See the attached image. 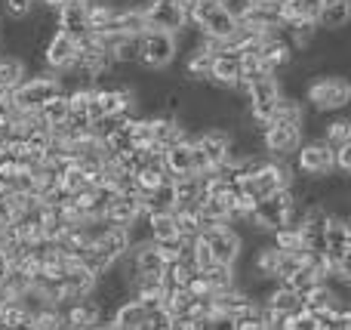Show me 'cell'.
<instances>
[{"label":"cell","mask_w":351,"mask_h":330,"mask_svg":"<svg viewBox=\"0 0 351 330\" xmlns=\"http://www.w3.org/2000/svg\"><path fill=\"white\" fill-rule=\"evenodd\" d=\"M0 330H3V327H0Z\"/></svg>","instance_id":"b9f144b4"},{"label":"cell","mask_w":351,"mask_h":330,"mask_svg":"<svg viewBox=\"0 0 351 330\" xmlns=\"http://www.w3.org/2000/svg\"><path fill=\"white\" fill-rule=\"evenodd\" d=\"M40 53H43V65H47V71L65 74L68 68L74 65V56H77V40H71V37L62 34V31H56V34L43 43Z\"/></svg>","instance_id":"30bf717a"},{"label":"cell","mask_w":351,"mask_h":330,"mask_svg":"<svg viewBox=\"0 0 351 330\" xmlns=\"http://www.w3.org/2000/svg\"><path fill=\"white\" fill-rule=\"evenodd\" d=\"M271 247L280 253H302L305 244H302L299 226H284V228H278V232H271Z\"/></svg>","instance_id":"4dcf8cb0"},{"label":"cell","mask_w":351,"mask_h":330,"mask_svg":"<svg viewBox=\"0 0 351 330\" xmlns=\"http://www.w3.org/2000/svg\"><path fill=\"white\" fill-rule=\"evenodd\" d=\"M200 238L206 241L216 266H237V259H241V253H243V238L234 226L206 228V232H200Z\"/></svg>","instance_id":"9c48e42d"},{"label":"cell","mask_w":351,"mask_h":330,"mask_svg":"<svg viewBox=\"0 0 351 330\" xmlns=\"http://www.w3.org/2000/svg\"><path fill=\"white\" fill-rule=\"evenodd\" d=\"M62 287H65L68 303L74 300H86V296L96 294V278L80 266V259H68L65 272H62Z\"/></svg>","instance_id":"4fadbf2b"},{"label":"cell","mask_w":351,"mask_h":330,"mask_svg":"<svg viewBox=\"0 0 351 330\" xmlns=\"http://www.w3.org/2000/svg\"><path fill=\"white\" fill-rule=\"evenodd\" d=\"M170 182H173L176 207H197V201H200V179L197 176H182V179H170Z\"/></svg>","instance_id":"f546056e"},{"label":"cell","mask_w":351,"mask_h":330,"mask_svg":"<svg viewBox=\"0 0 351 330\" xmlns=\"http://www.w3.org/2000/svg\"><path fill=\"white\" fill-rule=\"evenodd\" d=\"M142 222H145L148 241H154V244H167V241L179 238V235H176V222H173L170 210H154V213H148Z\"/></svg>","instance_id":"44dd1931"},{"label":"cell","mask_w":351,"mask_h":330,"mask_svg":"<svg viewBox=\"0 0 351 330\" xmlns=\"http://www.w3.org/2000/svg\"><path fill=\"white\" fill-rule=\"evenodd\" d=\"M351 99V84L342 74H315L305 84V102L311 105V111L317 115H330V111H342Z\"/></svg>","instance_id":"6da1fadb"},{"label":"cell","mask_w":351,"mask_h":330,"mask_svg":"<svg viewBox=\"0 0 351 330\" xmlns=\"http://www.w3.org/2000/svg\"><path fill=\"white\" fill-rule=\"evenodd\" d=\"M321 0H280V22L296 25V22H315Z\"/></svg>","instance_id":"7402d4cb"},{"label":"cell","mask_w":351,"mask_h":330,"mask_svg":"<svg viewBox=\"0 0 351 330\" xmlns=\"http://www.w3.org/2000/svg\"><path fill=\"white\" fill-rule=\"evenodd\" d=\"M133 182H136L139 198H142V195H154L164 182H170V176H167V170L160 164H145L142 170L133 173Z\"/></svg>","instance_id":"484cf974"},{"label":"cell","mask_w":351,"mask_h":330,"mask_svg":"<svg viewBox=\"0 0 351 330\" xmlns=\"http://www.w3.org/2000/svg\"><path fill=\"white\" fill-rule=\"evenodd\" d=\"M34 0H0V16H6L10 22H28L34 16Z\"/></svg>","instance_id":"836d02e7"},{"label":"cell","mask_w":351,"mask_h":330,"mask_svg":"<svg viewBox=\"0 0 351 330\" xmlns=\"http://www.w3.org/2000/svg\"><path fill=\"white\" fill-rule=\"evenodd\" d=\"M317 139H324L330 148L351 145V121H348V117H333V121L324 127V133L317 136Z\"/></svg>","instance_id":"1f68e13d"},{"label":"cell","mask_w":351,"mask_h":330,"mask_svg":"<svg viewBox=\"0 0 351 330\" xmlns=\"http://www.w3.org/2000/svg\"><path fill=\"white\" fill-rule=\"evenodd\" d=\"M256 59H259V65L265 68V74L278 78V71H284V68L293 65V49H290V43L284 40V34H271L259 43Z\"/></svg>","instance_id":"8fae6325"},{"label":"cell","mask_w":351,"mask_h":330,"mask_svg":"<svg viewBox=\"0 0 351 330\" xmlns=\"http://www.w3.org/2000/svg\"><path fill=\"white\" fill-rule=\"evenodd\" d=\"M62 90H65V84H62L59 74H53V71L31 74V78H25L22 84L12 90L10 105L19 111H37L47 99H53L56 93H62Z\"/></svg>","instance_id":"7a4b0ae2"},{"label":"cell","mask_w":351,"mask_h":330,"mask_svg":"<svg viewBox=\"0 0 351 330\" xmlns=\"http://www.w3.org/2000/svg\"><path fill=\"white\" fill-rule=\"evenodd\" d=\"M142 220L139 210V198H127V195H114L105 207V222L117 228H133Z\"/></svg>","instance_id":"2e32d148"},{"label":"cell","mask_w":351,"mask_h":330,"mask_svg":"<svg viewBox=\"0 0 351 330\" xmlns=\"http://www.w3.org/2000/svg\"><path fill=\"white\" fill-rule=\"evenodd\" d=\"M293 170L299 176H308V179H324L330 173H336L333 167V148L327 145L324 139H311V142H302L293 154Z\"/></svg>","instance_id":"8992f818"},{"label":"cell","mask_w":351,"mask_h":330,"mask_svg":"<svg viewBox=\"0 0 351 330\" xmlns=\"http://www.w3.org/2000/svg\"><path fill=\"white\" fill-rule=\"evenodd\" d=\"M145 309H142L139 300H133V296H127L123 303H117L114 306V325L123 327V330H139L145 325Z\"/></svg>","instance_id":"cb8c5ba5"},{"label":"cell","mask_w":351,"mask_h":330,"mask_svg":"<svg viewBox=\"0 0 351 330\" xmlns=\"http://www.w3.org/2000/svg\"><path fill=\"white\" fill-rule=\"evenodd\" d=\"M188 250H191V266H194V272H206L210 266H216V263H213L210 247H206V241L200 238V235L188 241Z\"/></svg>","instance_id":"d590c367"},{"label":"cell","mask_w":351,"mask_h":330,"mask_svg":"<svg viewBox=\"0 0 351 330\" xmlns=\"http://www.w3.org/2000/svg\"><path fill=\"white\" fill-rule=\"evenodd\" d=\"M6 195H10V182H6V179H0V201H3Z\"/></svg>","instance_id":"60d3db41"},{"label":"cell","mask_w":351,"mask_h":330,"mask_svg":"<svg viewBox=\"0 0 351 330\" xmlns=\"http://www.w3.org/2000/svg\"><path fill=\"white\" fill-rule=\"evenodd\" d=\"M37 117H40L47 127H59V123L68 121V93H56L53 99H47V102L37 108Z\"/></svg>","instance_id":"83f0119b"},{"label":"cell","mask_w":351,"mask_h":330,"mask_svg":"<svg viewBox=\"0 0 351 330\" xmlns=\"http://www.w3.org/2000/svg\"><path fill=\"white\" fill-rule=\"evenodd\" d=\"M191 142L206 158V167H210V170H219V167H225L228 158H231L234 133L225 130V127H210V130H200V133H191Z\"/></svg>","instance_id":"ba28073f"},{"label":"cell","mask_w":351,"mask_h":330,"mask_svg":"<svg viewBox=\"0 0 351 330\" xmlns=\"http://www.w3.org/2000/svg\"><path fill=\"white\" fill-rule=\"evenodd\" d=\"M108 49H111L114 65H139V37L117 34L108 40Z\"/></svg>","instance_id":"603a6c76"},{"label":"cell","mask_w":351,"mask_h":330,"mask_svg":"<svg viewBox=\"0 0 351 330\" xmlns=\"http://www.w3.org/2000/svg\"><path fill=\"white\" fill-rule=\"evenodd\" d=\"M339 303H342V296L333 284H315L311 290L302 294V306L308 309L311 315H324V312H330V309H336Z\"/></svg>","instance_id":"ffe728a7"},{"label":"cell","mask_w":351,"mask_h":330,"mask_svg":"<svg viewBox=\"0 0 351 330\" xmlns=\"http://www.w3.org/2000/svg\"><path fill=\"white\" fill-rule=\"evenodd\" d=\"M10 303H16V300H12V294L3 287V281H0V315H3V309L10 306Z\"/></svg>","instance_id":"f35d334b"},{"label":"cell","mask_w":351,"mask_h":330,"mask_svg":"<svg viewBox=\"0 0 351 330\" xmlns=\"http://www.w3.org/2000/svg\"><path fill=\"white\" fill-rule=\"evenodd\" d=\"M179 56V47H176V34H167V31H142L139 34V65L148 68V71H164L170 68Z\"/></svg>","instance_id":"277c9868"},{"label":"cell","mask_w":351,"mask_h":330,"mask_svg":"<svg viewBox=\"0 0 351 330\" xmlns=\"http://www.w3.org/2000/svg\"><path fill=\"white\" fill-rule=\"evenodd\" d=\"M173 222H176V235L182 241H191L200 235V213L197 207H173Z\"/></svg>","instance_id":"4316f807"},{"label":"cell","mask_w":351,"mask_h":330,"mask_svg":"<svg viewBox=\"0 0 351 330\" xmlns=\"http://www.w3.org/2000/svg\"><path fill=\"white\" fill-rule=\"evenodd\" d=\"M284 96H287L284 84H280L278 78L253 80V84H250V90H247V115H250V121L262 130L274 117V108H278V102Z\"/></svg>","instance_id":"3957f363"},{"label":"cell","mask_w":351,"mask_h":330,"mask_svg":"<svg viewBox=\"0 0 351 330\" xmlns=\"http://www.w3.org/2000/svg\"><path fill=\"white\" fill-rule=\"evenodd\" d=\"M210 65H213V56L206 53L204 47H194L185 59L188 80H194V84H206V78H210Z\"/></svg>","instance_id":"f1b7e54d"},{"label":"cell","mask_w":351,"mask_h":330,"mask_svg":"<svg viewBox=\"0 0 351 330\" xmlns=\"http://www.w3.org/2000/svg\"><path fill=\"white\" fill-rule=\"evenodd\" d=\"M241 80V56L234 49H222V53L213 56V65H210V78L206 84L216 86V90H225L231 93Z\"/></svg>","instance_id":"7c38bea8"},{"label":"cell","mask_w":351,"mask_h":330,"mask_svg":"<svg viewBox=\"0 0 351 330\" xmlns=\"http://www.w3.org/2000/svg\"><path fill=\"white\" fill-rule=\"evenodd\" d=\"M351 19V0H321V10H317V31H339L346 28Z\"/></svg>","instance_id":"d6986e66"},{"label":"cell","mask_w":351,"mask_h":330,"mask_svg":"<svg viewBox=\"0 0 351 330\" xmlns=\"http://www.w3.org/2000/svg\"><path fill=\"white\" fill-rule=\"evenodd\" d=\"M142 16H145L148 28L167 31V34H182L188 28V12L182 0H145Z\"/></svg>","instance_id":"52a82bcc"},{"label":"cell","mask_w":351,"mask_h":330,"mask_svg":"<svg viewBox=\"0 0 351 330\" xmlns=\"http://www.w3.org/2000/svg\"><path fill=\"white\" fill-rule=\"evenodd\" d=\"M259 139L268 158L290 161L296 154V148L302 145V127L299 123H284V121H268L259 130Z\"/></svg>","instance_id":"5b68a950"},{"label":"cell","mask_w":351,"mask_h":330,"mask_svg":"<svg viewBox=\"0 0 351 330\" xmlns=\"http://www.w3.org/2000/svg\"><path fill=\"white\" fill-rule=\"evenodd\" d=\"M31 325H34V330H59L62 325H65V318H62V309L43 306L31 315Z\"/></svg>","instance_id":"e575fe53"},{"label":"cell","mask_w":351,"mask_h":330,"mask_svg":"<svg viewBox=\"0 0 351 330\" xmlns=\"http://www.w3.org/2000/svg\"><path fill=\"white\" fill-rule=\"evenodd\" d=\"M204 275H206V281H210L213 296H216V294H225V290H231V287H237L234 266H210Z\"/></svg>","instance_id":"d6a6232c"},{"label":"cell","mask_w":351,"mask_h":330,"mask_svg":"<svg viewBox=\"0 0 351 330\" xmlns=\"http://www.w3.org/2000/svg\"><path fill=\"white\" fill-rule=\"evenodd\" d=\"M25 78H28V65H25V59L0 53V90H10L12 93Z\"/></svg>","instance_id":"d4e9b609"},{"label":"cell","mask_w":351,"mask_h":330,"mask_svg":"<svg viewBox=\"0 0 351 330\" xmlns=\"http://www.w3.org/2000/svg\"><path fill=\"white\" fill-rule=\"evenodd\" d=\"M259 303L274 315H296L302 309V296L296 290H290L287 284H268L265 296Z\"/></svg>","instance_id":"ac0fdd59"},{"label":"cell","mask_w":351,"mask_h":330,"mask_svg":"<svg viewBox=\"0 0 351 330\" xmlns=\"http://www.w3.org/2000/svg\"><path fill=\"white\" fill-rule=\"evenodd\" d=\"M164 170L170 179H182V176H194V154H191V136L176 145L164 148Z\"/></svg>","instance_id":"e0dca14e"},{"label":"cell","mask_w":351,"mask_h":330,"mask_svg":"<svg viewBox=\"0 0 351 330\" xmlns=\"http://www.w3.org/2000/svg\"><path fill=\"white\" fill-rule=\"evenodd\" d=\"M62 318H65V325H71L77 330L99 327L102 325V306H99V300H93V296H86V300H74L62 309Z\"/></svg>","instance_id":"9a60e30c"},{"label":"cell","mask_w":351,"mask_h":330,"mask_svg":"<svg viewBox=\"0 0 351 330\" xmlns=\"http://www.w3.org/2000/svg\"><path fill=\"white\" fill-rule=\"evenodd\" d=\"M225 16H231L234 22H243V19L253 12V0H219Z\"/></svg>","instance_id":"8d00e7d4"},{"label":"cell","mask_w":351,"mask_h":330,"mask_svg":"<svg viewBox=\"0 0 351 330\" xmlns=\"http://www.w3.org/2000/svg\"><path fill=\"white\" fill-rule=\"evenodd\" d=\"M333 167H336V173H348L351 170V145L333 148Z\"/></svg>","instance_id":"74e56055"},{"label":"cell","mask_w":351,"mask_h":330,"mask_svg":"<svg viewBox=\"0 0 351 330\" xmlns=\"http://www.w3.org/2000/svg\"><path fill=\"white\" fill-rule=\"evenodd\" d=\"M93 250H96L108 266H114L117 259L130 253V232H127V228L108 226L96 241H93Z\"/></svg>","instance_id":"5bb4252c"},{"label":"cell","mask_w":351,"mask_h":330,"mask_svg":"<svg viewBox=\"0 0 351 330\" xmlns=\"http://www.w3.org/2000/svg\"><path fill=\"white\" fill-rule=\"evenodd\" d=\"M90 3V0H59V10L62 6H86Z\"/></svg>","instance_id":"ab89813d"}]
</instances>
